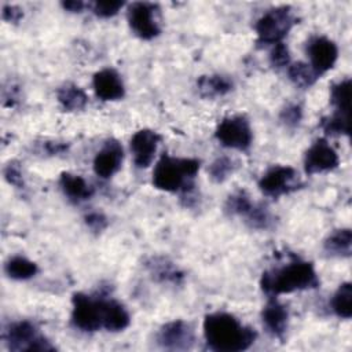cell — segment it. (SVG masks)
Segmentation results:
<instances>
[{
	"label": "cell",
	"mask_w": 352,
	"mask_h": 352,
	"mask_svg": "<svg viewBox=\"0 0 352 352\" xmlns=\"http://www.w3.org/2000/svg\"><path fill=\"white\" fill-rule=\"evenodd\" d=\"M204 337L208 346L217 352H241L256 340L254 329L245 326L227 312H213L204 319Z\"/></svg>",
	"instance_id": "1"
},
{
	"label": "cell",
	"mask_w": 352,
	"mask_h": 352,
	"mask_svg": "<svg viewBox=\"0 0 352 352\" xmlns=\"http://www.w3.org/2000/svg\"><path fill=\"white\" fill-rule=\"evenodd\" d=\"M260 286L267 296L276 297L279 294L315 289L319 286V278L309 261L294 258L279 268L264 271Z\"/></svg>",
	"instance_id": "2"
},
{
	"label": "cell",
	"mask_w": 352,
	"mask_h": 352,
	"mask_svg": "<svg viewBox=\"0 0 352 352\" xmlns=\"http://www.w3.org/2000/svg\"><path fill=\"white\" fill-rule=\"evenodd\" d=\"M199 169L195 158H176L161 155L153 170V186L166 192L188 194L194 187V179Z\"/></svg>",
	"instance_id": "3"
},
{
	"label": "cell",
	"mask_w": 352,
	"mask_h": 352,
	"mask_svg": "<svg viewBox=\"0 0 352 352\" xmlns=\"http://www.w3.org/2000/svg\"><path fill=\"white\" fill-rule=\"evenodd\" d=\"M296 23V18L289 6H280L264 12L254 25L257 33V43L276 44L282 43L283 37L289 33Z\"/></svg>",
	"instance_id": "4"
},
{
	"label": "cell",
	"mask_w": 352,
	"mask_h": 352,
	"mask_svg": "<svg viewBox=\"0 0 352 352\" xmlns=\"http://www.w3.org/2000/svg\"><path fill=\"white\" fill-rule=\"evenodd\" d=\"M72 323L82 331H96L103 327L104 300L84 293H74L72 298Z\"/></svg>",
	"instance_id": "5"
},
{
	"label": "cell",
	"mask_w": 352,
	"mask_h": 352,
	"mask_svg": "<svg viewBox=\"0 0 352 352\" xmlns=\"http://www.w3.org/2000/svg\"><path fill=\"white\" fill-rule=\"evenodd\" d=\"M6 342L12 351H54L55 346L43 337L29 320L14 322L4 334Z\"/></svg>",
	"instance_id": "6"
},
{
	"label": "cell",
	"mask_w": 352,
	"mask_h": 352,
	"mask_svg": "<svg viewBox=\"0 0 352 352\" xmlns=\"http://www.w3.org/2000/svg\"><path fill=\"white\" fill-rule=\"evenodd\" d=\"M214 136L221 146L239 151H246L253 140L250 124L243 116L226 117L217 125Z\"/></svg>",
	"instance_id": "7"
},
{
	"label": "cell",
	"mask_w": 352,
	"mask_h": 352,
	"mask_svg": "<svg viewBox=\"0 0 352 352\" xmlns=\"http://www.w3.org/2000/svg\"><path fill=\"white\" fill-rule=\"evenodd\" d=\"M158 6L147 1H135L128 7L126 18L131 30L142 40H151L161 32L157 21Z\"/></svg>",
	"instance_id": "8"
},
{
	"label": "cell",
	"mask_w": 352,
	"mask_h": 352,
	"mask_svg": "<svg viewBox=\"0 0 352 352\" xmlns=\"http://www.w3.org/2000/svg\"><path fill=\"white\" fill-rule=\"evenodd\" d=\"M258 188L267 197H282L298 188V173L292 166L275 165L260 177Z\"/></svg>",
	"instance_id": "9"
},
{
	"label": "cell",
	"mask_w": 352,
	"mask_h": 352,
	"mask_svg": "<svg viewBox=\"0 0 352 352\" xmlns=\"http://www.w3.org/2000/svg\"><path fill=\"white\" fill-rule=\"evenodd\" d=\"M338 164V154L326 139L315 140L304 155V169L308 175L330 172L336 169Z\"/></svg>",
	"instance_id": "10"
},
{
	"label": "cell",
	"mask_w": 352,
	"mask_h": 352,
	"mask_svg": "<svg viewBox=\"0 0 352 352\" xmlns=\"http://www.w3.org/2000/svg\"><path fill=\"white\" fill-rule=\"evenodd\" d=\"M309 66L320 76L334 67L338 58L337 44L326 36H315L307 44Z\"/></svg>",
	"instance_id": "11"
},
{
	"label": "cell",
	"mask_w": 352,
	"mask_h": 352,
	"mask_svg": "<svg viewBox=\"0 0 352 352\" xmlns=\"http://www.w3.org/2000/svg\"><path fill=\"white\" fill-rule=\"evenodd\" d=\"M157 341L164 349L186 351L194 344V331L184 320H172L160 329Z\"/></svg>",
	"instance_id": "12"
},
{
	"label": "cell",
	"mask_w": 352,
	"mask_h": 352,
	"mask_svg": "<svg viewBox=\"0 0 352 352\" xmlns=\"http://www.w3.org/2000/svg\"><path fill=\"white\" fill-rule=\"evenodd\" d=\"M160 142L161 136L158 135V132L153 129H139L132 135L129 147L136 168H147L153 162Z\"/></svg>",
	"instance_id": "13"
},
{
	"label": "cell",
	"mask_w": 352,
	"mask_h": 352,
	"mask_svg": "<svg viewBox=\"0 0 352 352\" xmlns=\"http://www.w3.org/2000/svg\"><path fill=\"white\" fill-rule=\"evenodd\" d=\"M122 158H124L122 146L117 140L110 139L96 153L94 158V172L102 179H109L120 170Z\"/></svg>",
	"instance_id": "14"
},
{
	"label": "cell",
	"mask_w": 352,
	"mask_h": 352,
	"mask_svg": "<svg viewBox=\"0 0 352 352\" xmlns=\"http://www.w3.org/2000/svg\"><path fill=\"white\" fill-rule=\"evenodd\" d=\"M92 87L95 95L102 100H120L125 95V87L120 74L110 67L102 69L94 74Z\"/></svg>",
	"instance_id": "15"
},
{
	"label": "cell",
	"mask_w": 352,
	"mask_h": 352,
	"mask_svg": "<svg viewBox=\"0 0 352 352\" xmlns=\"http://www.w3.org/2000/svg\"><path fill=\"white\" fill-rule=\"evenodd\" d=\"M263 324L265 326L267 331L272 334L274 337L282 340L289 323V312L287 308L275 300V297H271L261 312Z\"/></svg>",
	"instance_id": "16"
},
{
	"label": "cell",
	"mask_w": 352,
	"mask_h": 352,
	"mask_svg": "<svg viewBox=\"0 0 352 352\" xmlns=\"http://www.w3.org/2000/svg\"><path fill=\"white\" fill-rule=\"evenodd\" d=\"M59 186L65 195L76 202L87 201L94 195V187L80 175L63 172L59 177Z\"/></svg>",
	"instance_id": "17"
},
{
	"label": "cell",
	"mask_w": 352,
	"mask_h": 352,
	"mask_svg": "<svg viewBox=\"0 0 352 352\" xmlns=\"http://www.w3.org/2000/svg\"><path fill=\"white\" fill-rule=\"evenodd\" d=\"M131 323L128 311L116 300H104L103 329L107 331H122Z\"/></svg>",
	"instance_id": "18"
},
{
	"label": "cell",
	"mask_w": 352,
	"mask_h": 352,
	"mask_svg": "<svg viewBox=\"0 0 352 352\" xmlns=\"http://www.w3.org/2000/svg\"><path fill=\"white\" fill-rule=\"evenodd\" d=\"M199 94L204 98H217L224 96L232 91V81L221 74H209L201 76L197 81Z\"/></svg>",
	"instance_id": "19"
},
{
	"label": "cell",
	"mask_w": 352,
	"mask_h": 352,
	"mask_svg": "<svg viewBox=\"0 0 352 352\" xmlns=\"http://www.w3.org/2000/svg\"><path fill=\"white\" fill-rule=\"evenodd\" d=\"M324 252L330 256L349 257L352 250V232L349 228H340L331 232L323 243Z\"/></svg>",
	"instance_id": "20"
},
{
	"label": "cell",
	"mask_w": 352,
	"mask_h": 352,
	"mask_svg": "<svg viewBox=\"0 0 352 352\" xmlns=\"http://www.w3.org/2000/svg\"><path fill=\"white\" fill-rule=\"evenodd\" d=\"M60 107L66 111H76L85 107L88 102L87 94L76 84H66L58 89L56 94Z\"/></svg>",
	"instance_id": "21"
},
{
	"label": "cell",
	"mask_w": 352,
	"mask_h": 352,
	"mask_svg": "<svg viewBox=\"0 0 352 352\" xmlns=\"http://www.w3.org/2000/svg\"><path fill=\"white\" fill-rule=\"evenodd\" d=\"M147 268L153 278H155L160 282H168V283H180L183 279V272L170 261L165 258H151L147 263Z\"/></svg>",
	"instance_id": "22"
},
{
	"label": "cell",
	"mask_w": 352,
	"mask_h": 352,
	"mask_svg": "<svg viewBox=\"0 0 352 352\" xmlns=\"http://www.w3.org/2000/svg\"><path fill=\"white\" fill-rule=\"evenodd\" d=\"M6 274L15 280H25L33 278L38 272V267L32 260L23 256L11 257L4 265Z\"/></svg>",
	"instance_id": "23"
},
{
	"label": "cell",
	"mask_w": 352,
	"mask_h": 352,
	"mask_svg": "<svg viewBox=\"0 0 352 352\" xmlns=\"http://www.w3.org/2000/svg\"><path fill=\"white\" fill-rule=\"evenodd\" d=\"M331 309L341 319H349L352 316V285L344 282L338 286L331 298Z\"/></svg>",
	"instance_id": "24"
},
{
	"label": "cell",
	"mask_w": 352,
	"mask_h": 352,
	"mask_svg": "<svg viewBox=\"0 0 352 352\" xmlns=\"http://www.w3.org/2000/svg\"><path fill=\"white\" fill-rule=\"evenodd\" d=\"M330 102L336 109V113L349 117L351 109V80L345 78L331 87Z\"/></svg>",
	"instance_id": "25"
},
{
	"label": "cell",
	"mask_w": 352,
	"mask_h": 352,
	"mask_svg": "<svg viewBox=\"0 0 352 352\" xmlns=\"http://www.w3.org/2000/svg\"><path fill=\"white\" fill-rule=\"evenodd\" d=\"M287 76H289L290 81L300 88H308V87L314 85L319 77L314 72V69L308 63H304V62H296V63L290 65L287 69Z\"/></svg>",
	"instance_id": "26"
},
{
	"label": "cell",
	"mask_w": 352,
	"mask_h": 352,
	"mask_svg": "<svg viewBox=\"0 0 352 352\" xmlns=\"http://www.w3.org/2000/svg\"><path fill=\"white\" fill-rule=\"evenodd\" d=\"M235 170V164L230 157H219L216 158L208 168V173L212 182L223 183L226 182Z\"/></svg>",
	"instance_id": "27"
},
{
	"label": "cell",
	"mask_w": 352,
	"mask_h": 352,
	"mask_svg": "<svg viewBox=\"0 0 352 352\" xmlns=\"http://www.w3.org/2000/svg\"><path fill=\"white\" fill-rule=\"evenodd\" d=\"M252 206H253V202L250 201L249 195L245 191H236L227 198L224 210L228 214L245 217L248 212L252 209Z\"/></svg>",
	"instance_id": "28"
},
{
	"label": "cell",
	"mask_w": 352,
	"mask_h": 352,
	"mask_svg": "<svg viewBox=\"0 0 352 352\" xmlns=\"http://www.w3.org/2000/svg\"><path fill=\"white\" fill-rule=\"evenodd\" d=\"M320 128L331 136L349 135V117L334 113L333 116L323 117L320 121Z\"/></svg>",
	"instance_id": "29"
},
{
	"label": "cell",
	"mask_w": 352,
	"mask_h": 352,
	"mask_svg": "<svg viewBox=\"0 0 352 352\" xmlns=\"http://www.w3.org/2000/svg\"><path fill=\"white\" fill-rule=\"evenodd\" d=\"M245 221L248 223L249 227L256 228V230H265L271 226V214L268 212V209L263 205H257L253 204L252 209L248 212V214L245 216Z\"/></svg>",
	"instance_id": "30"
},
{
	"label": "cell",
	"mask_w": 352,
	"mask_h": 352,
	"mask_svg": "<svg viewBox=\"0 0 352 352\" xmlns=\"http://www.w3.org/2000/svg\"><path fill=\"white\" fill-rule=\"evenodd\" d=\"M270 62L274 67H285L289 66L290 62V52L286 44L276 43L274 44L271 54H270Z\"/></svg>",
	"instance_id": "31"
},
{
	"label": "cell",
	"mask_w": 352,
	"mask_h": 352,
	"mask_svg": "<svg viewBox=\"0 0 352 352\" xmlns=\"http://www.w3.org/2000/svg\"><path fill=\"white\" fill-rule=\"evenodd\" d=\"M280 121L286 125V126H297L302 118V109L300 104L293 103V104H287L282 111H280Z\"/></svg>",
	"instance_id": "32"
},
{
	"label": "cell",
	"mask_w": 352,
	"mask_h": 352,
	"mask_svg": "<svg viewBox=\"0 0 352 352\" xmlns=\"http://www.w3.org/2000/svg\"><path fill=\"white\" fill-rule=\"evenodd\" d=\"M122 6H124L122 1H114V0L96 1L94 4V12L100 18H110L116 15L122 8Z\"/></svg>",
	"instance_id": "33"
},
{
	"label": "cell",
	"mask_w": 352,
	"mask_h": 352,
	"mask_svg": "<svg viewBox=\"0 0 352 352\" xmlns=\"http://www.w3.org/2000/svg\"><path fill=\"white\" fill-rule=\"evenodd\" d=\"M4 177L6 180L18 187V188H22L23 187V177H22V170H21V166L18 162L15 161H11L6 165L4 168Z\"/></svg>",
	"instance_id": "34"
},
{
	"label": "cell",
	"mask_w": 352,
	"mask_h": 352,
	"mask_svg": "<svg viewBox=\"0 0 352 352\" xmlns=\"http://www.w3.org/2000/svg\"><path fill=\"white\" fill-rule=\"evenodd\" d=\"M85 224L94 232H100L107 227V219L99 212H92V213H88L85 216Z\"/></svg>",
	"instance_id": "35"
},
{
	"label": "cell",
	"mask_w": 352,
	"mask_h": 352,
	"mask_svg": "<svg viewBox=\"0 0 352 352\" xmlns=\"http://www.w3.org/2000/svg\"><path fill=\"white\" fill-rule=\"evenodd\" d=\"M23 12L19 7L11 6V4H4L1 10V16L7 22H18L22 18Z\"/></svg>",
	"instance_id": "36"
},
{
	"label": "cell",
	"mask_w": 352,
	"mask_h": 352,
	"mask_svg": "<svg viewBox=\"0 0 352 352\" xmlns=\"http://www.w3.org/2000/svg\"><path fill=\"white\" fill-rule=\"evenodd\" d=\"M44 147H45L47 153L51 155H56V154H60L67 150V144L60 143V142H45Z\"/></svg>",
	"instance_id": "37"
},
{
	"label": "cell",
	"mask_w": 352,
	"mask_h": 352,
	"mask_svg": "<svg viewBox=\"0 0 352 352\" xmlns=\"http://www.w3.org/2000/svg\"><path fill=\"white\" fill-rule=\"evenodd\" d=\"M62 7L70 12H81L85 7V3H82L80 0H70V1H63Z\"/></svg>",
	"instance_id": "38"
}]
</instances>
